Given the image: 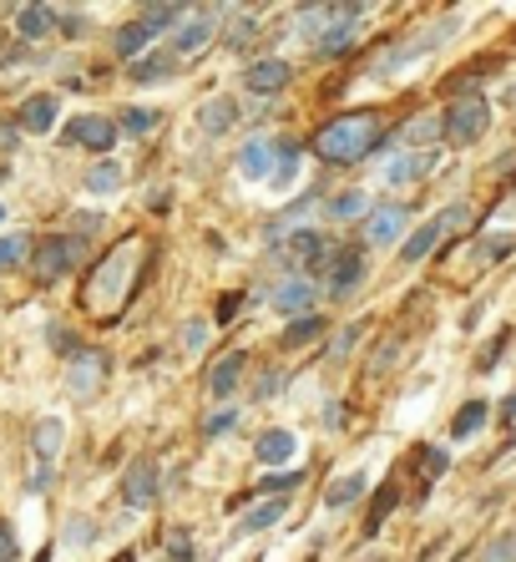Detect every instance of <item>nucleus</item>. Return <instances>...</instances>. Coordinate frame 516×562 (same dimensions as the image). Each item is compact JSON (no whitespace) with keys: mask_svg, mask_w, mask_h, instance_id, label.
I'll use <instances>...</instances> for the list:
<instances>
[{"mask_svg":"<svg viewBox=\"0 0 516 562\" xmlns=\"http://www.w3.org/2000/svg\"><path fill=\"white\" fill-rule=\"evenodd\" d=\"M310 147L324 162L349 168V162H360V157H370L374 147H380V117H374V112H345V117L324 122Z\"/></svg>","mask_w":516,"mask_h":562,"instance_id":"1","label":"nucleus"},{"mask_svg":"<svg viewBox=\"0 0 516 562\" xmlns=\"http://www.w3.org/2000/svg\"><path fill=\"white\" fill-rule=\"evenodd\" d=\"M486 127H491V102L486 97H456V102L446 106V117H440V132H446L456 147L481 143Z\"/></svg>","mask_w":516,"mask_h":562,"instance_id":"2","label":"nucleus"},{"mask_svg":"<svg viewBox=\"0 0 516 562\" xmlns=\"http://www.w3.org/2000/svg\"><path fill=\"white\" fill-rule=\"evenodd\" d=\"M461 223H471V209H465V203H451V209H446V213H436V218H426V223H420V228H415L411 238H405V244H401V259H405V263H420V259H426V254L440 244V238L451 234V228H461Z\"/></svg>","mask_w":516,"mask_h":562,"instance_id":"3","label":"nucleus"},{"mask_svg":"<svg viewBox=\"0 0 516 562\" xmlns=\"http://www.w3.org/2000/svg\"><path fill=\"white\" fill-rule=\"evenodd\" d=\"M213 36H218V15L188 11L178 26H172V56H182V61H188V56H203L207 46H213Z\"/></svg>","mask_w":516,"mask_h":562,"instance_id":"4","label":"nucleus"},{"mask_svg":"<svg viewBox=\"0 0 516 562\" xmlns=\"http://www.w3.org/2000/svg\"><path fill=\"white\" fill-rule=\"evenodd\" d=\"M31 263H36V274L52 284V279H61V274H71L81 263V244L77 238H61V234H52V238H41L36 249H31Z\"/></svg>","mask_w":516,"mask_h":562,"instance_id":"5","label":"nucleus"},{"mask_svg":"<svg viewBox=\"0 0 516 562\" xmlns=\"http://www.w3.org/2000/svg\"><path fill=\"white\" fill-rule=\"evenodd\" d=\"M405 223H411L405 203H380V209L364 213V244H374V249H390V244H401Z\"/></svg>","mask_w":516,"mask_h":562,"instance_id":"6","label":"nucleus"},{"mask_svg":"<svg viewBox=\"0 0 516 562\" xmlns=\"http://www.w3.org/2000/svg\"><path fill=\"white\" fill-rule=\"evenodd\" d=\"M289 77H294V66L284 61V56H258L254 66H244V87L254 97H273V92H284Z\"/></svg>","mask_w":516,"mask_h":562,"instance_id":"7","label":"nucleus"},{"mask_svg":"<svg viewBox=\"0 0 516 562\" xmlns=\"http://www.w3.org/2000/svg\"><path fill=\"white\" fill-rule=\"evenodd\" d=\"M66 143L106 157V147H116V127L106 117H71V122H66Z\"/></svg>","mask_w":516,"mask_h":562,"instance_id":"8","label":"nucleus"},{"mask_svg":"<svg viewBox=\"0 0 516 562\" xmlns=\"http://www.w3.org/2000/svg\"><path fill=\"white\" fill-rule=\"evenodd\" d=\"M153 497H157V467L153 461H132L127 482H122V502L132 512H143V507H153Z\"/></svg>","mask_w":516,"mask_h":562,"instance_id":"9","label":"nucleus"},{"mask_svg":"<svg viewBox=\"0 0 516 562\" xmlns=\"http://www.w3.org/2000/svg\"><path fill=\"white\" fill-rule=\"evenodd\" d=\"M97 385H102V355H97V350H77L71 375H66V391L81 395V401H91V395H97Z\"/></svg>","mask_w":516,"mask_h":562,"instance_id":"10","label":"nucleus"},{"mask_svg":"<svg viewBox=\"0 0 516 562\" xmlns=\"http://www.w3.org/2000/svg\"><path fill=\"white\" fill-rule=\"evenodd\" d=\"M360 284H364V254L360 249H345L335 259V269H329V294H335V300H345V294H355Z\"/></svg>","mask_w":516,"mask_h":562,"instance_id":"11","label":"nucleus"},{"mask_svg":"<svg viewBox=\"0 0 516 562\" xmlns=\"http://www.w3.org/2000/svg\"><path fill=\"white\" fill-rule=\"evenodd\" d=\"M238 380H244V350L223 355L218 366H213V375H207V395H213V401H233Z\"/></svg>","mask_w":516,"mask_h":562,"instance_id":"12","label":"nucleus"},{"mask_svg":"<svg viewBox=\"0 0 516 562\" xmlns=\"http://www.w3.org/2000/svg\"><path fill=\"white\" fill-rule=\"evenodd\" d=\"M310 304H314V284H310V279H284V284L273 289V310L289 314V319L310 314Z\"/></svg>","mask_w":516,"mask_h":562,"instance_id":"13","label":"nucleus"},{"mask_svg":"<svg viewBox=\"0 0 516 562\" xmlns=\"http://www.w3.org/2000/svg\"><path fill=\"white\" fill-rule=\"evenodd\" d=\"M238 172H244V178H269L273 172V143L269 137H248L244 147H238Z\"/></svg>","mask_w":516,"mask_h":562,"instance_id":"14","label":"nucleus"},{"mask_svg":"<svg viewBox=\"0 0 516 562\" xmlns=\"http://www.w3.org/2000/svg\"><path fill=\"white\" fill-rule=\"evenodd\" d=\"M15 31L26 41H46L56 31V5H21L15 11Z\"/></svg>","mask_w":516,"mask_h":562,"instance_id":"15","label":"nucleus"},{"mask_svg":"<svg viewBox=\"0 0 516 562\" xmlns=\"http://www.w3.org/2000/svg\"><path fill=\"white\" fill-rule=\"evenodd\" d=\"M21 127L26 132H52L56 127V97L52 92H41V97H26V102H21Z\"/></svg>","mask_w":516,"mask_h":562,"instance_id":"16","label":"nucleus"},{"mask_svg":"<svg viewBox=\"0 0 516 562\" xmlns=\"http://www.w3.org/2000/svg\"><path fill=\"white\" fill-rule=\"evenodd\" d=\"M294 172H299V143L294 137H279V143H273V188H279V193H289V183H294Z\"/></svg>","mask_w":516,"mask_h":562,"instance_id":"17","label":"nucleus"},{"mask_svg":"<svg viewBox=\"0 0 516 562\" xmlns=\"http://www.w3.org/2000/svg\"><path fill=\"white\" fill-rule=\"evenodd\" d=\"M233 122H238V102H228V97H218V102L198 106V127H203L207 137H218V132H228Z\"/></svg>","mask_w":516,"mask_h":562,"instance_id":"18","label":"nucleus"},{"mask_svg":"<svg viewBox=\"0 0 516 562\" xmlns=\"http://www.w3.org/2000/svg\"><path fill=\"white\" fill-rule=\"evenodd\" d=\"M426 168H430V157L401 153V157H390V162H385V183H390V188H405V183H415V178H420Z\"/></svg>","mask_w":516,"mask_h":562,"instance_id":"19","label":"nucleus"},{"mask_svg":"<svg viewBox=\"0 0 516 562\" xmlns=\"http://www.w3.org/2000/svg\"><path fill=\"white\" fill-rule=\"evenodd\" d=\"M116 188H122V162H116V157H97L87 172V193L106 198V193H116Z\"/></svg>","mask_w":516,"mask_h":562,"instance_id":"20","label":"nucleus"},{"mask_svg":"<svg viewBox=\"0 0 516 562\" xmlns=\"http://www.w3.org/2000/svg\"><path fill=\"white\" fill-rule=\"evenodd\" d=\"M324 335V314H299L294 325L284 329V335H279V350H299V345H310V340H319Z\"/></svg>","mask_w":516,"mask_h":562,"instance_id":"21","label":"nucleus"},{"mask_svg":"<svg viewBox=\"0 0 516 562\" xmlns=\"http://www.w3.org/2000/svg\"><path fill=\"white\" fill-rule=\"evenodd\" d=\"M294 431H284V426H273V431H263V436H258V446H254V451H258V461H269V467H273V461H289V457H294Z\"/></svg>","mask_w":516,"mask_h":562,"instance_id":"22","label":"nucleus"},{"mask_svg":"<svg viewBox=\"0 0 516 562\" xmlns=\"http://www.w3.org/2000/svg\"><path fill=\"white\" fill-rule=\"evenodd\" d=\"M284 512H289V502L284 497H279V502H258V507L254 512H248V517H244V522H238V537H248V532H263V527H273V522H279V517H284Z\"/></svg>","mask_w":516,"mask_h":562,"instance_id":"23","label":"nucleus"},{"mask_svg":"<svg viewBox=\"0 0 516 562\" xmlns=\"http://www.w3.org/2000/svg\"><path fill=\"white\" fill-rule=\"evenodd\" d=\"M364 497V476L360 471H349V476H339V482H329V492H324V507H349V502Z\"/></svg>","mask_w":516,"mask_h":562,"instance_id":"24","label":"nucleus"},{"mask_svg":"<svg viewBox=\"0 0 516 562\" xmlns=\"http://www.w3.org/2000/svg\"><path fill=\"white\" fill-rule=\"evenodd\" d=\"M486 416H491L486 401H465V406L456 411V420H451V436H456V441H465V436H476L481 426H486Z\"/></svg>","mask_w":516,"mask_h":562,"instance_id":"25","label":"nucleus"},{"mask_svg":"<svg viewBox=\"0 0 516 562\" xmlns=\"http://www.w3.org/2000/svg\"><path fill=\"white\" fill-rule=\"evenodd\" d=\"M172 77V56H162V52H147V56H137L132 61V81H168Z\"/></svg>","mask_w":516,"mask_h":562,"instance_id":"26","label":"nucleus"},{"mask_svg":"<svg viewBox=\"0 0 516 562\" xmlns=\"http://www.w3.org/2000/svg\"><path fill=\"white\" fill-rule=\"evenodd\" d=\"M147 41H153V31H147L143 21H127V26L116 31V56H132V61H137V56H147Z\"/></svg>","mask_w":516,"mask_h":562,"instance_id":"27","label":"nucleus"},{"mask_svg":"<svg viewBox=\"0 0 516 562\" xmlns=\"http://www.w3.org/2000/svg\"><path fill=\"white\" fill-rule=\"evenodd\" d=\"M61 441H66V426H61V420H41V426H36V436H31V446H36V451H41V461H46V467H52V457H56V451H61Z\"/></svg>","mask_w":516,"mask_h":562,"instance_id":"28","label":"nucleus"},{"mask_svg":"<svg viewBox=\"0 0 516 562\" xmlns=\"http://www.w3.org/2000/svg\"><path fill=\"white\" fill-rule=\"evenodd\" d=\"M370 213V193H360V188H349V193H339V198H329V218H364Z\"/></svg>","mask_w":516,"mask_h":562,"instance_id":"29","label":"nucleus"},{"mask_svg":"<svg viewBox=\"0 0 516 562\" xmlns=\"http://www.w3.org/2000/svg\"><path fill=\"white\" fill-rule=\"evenodd\" d=\"M26 259H31V238H21V234L0 238V269H21Z\"/></svg>","mask_w":516,"mask_h":562,"instance_id":"30","label":"nucleus"},{"mask_svg":"<svg viewBox=\"0 0 516 562\" xmlns=\"http://www.w3.org/2000/svg\"><path fill=\"white\" fill-rule=\"evenodd\" d=\"M182 15H188V11H182V5H153V11L143 15V26L153 31V41H157V31H172V26H178V21H182Z\"/></svg>","mask_w":516,"mask_h":562,"instance_id":"31","label":"nucleus"},{"mask_svg":"<svg viewBox=\"0 0 516 562\" xmlns=\"http://www.w3.org/2000/svg\"><path fill=\"white\" fill-rule=\"evenodd\" d=\"M258 36V21H254V15H238V21H233V26H228V46H233V52H238V46H248V41H254Z\"/></svg>","mask_w":516,"mask_h":562,"instance_id":"32","label":"nucleus"},{"mask_svg":"<svg viewBox=\"0 0 516 562\" xmlns=\"http://www.w3.org/2000/svg\"><path fill=\"white\" fill-rule=\"evenodd\" d=\"M122 127H127V132H153L157 127V112H147V106H132V112H122Z\"/></svg>","mask_w":516,"mask_h":562,"instance_id":"33","label":"nucleus"},{"mask_svg":"<svg viewBox=\"0 0 516 562\" xmlns=\"http://www.w3.org/2000/svg\"><path fill=\"white\" fill-rule=\"evenodd\" d=\"M233 426H238V411L233 406H223L218 416H207V426H203V436H228Z\"/></svg>","mask_w":516,"mask_h":562,"instance_id":"34","label":"nucleus"},{"mask_svg":"<svg viewBox=\"0 0 516 562\" xmlns=\"http://www.w3.org/2000/svg\"><path fill=\"white\" fill-rule=\"evenodd\" d=\"M203 345H207V325H203V319H188V325H182V350H203Z\"/></svg>","mask_w":516,"mask_h":562,"instance_id":"35","label":"nucleus"},{"mask_svg":"<svg viewBox=\"0 0 516 562\" xmlns=\"http://www.w3.org/2000/svg\"><path fill=\"white\" fill-rule=\"evenodd\" d=\"M355 340H360V325H349L335 335V345H329V360H345L349 350H355Z\"/></svg>","mask_w":516,"mask_h":562,"instance_id":"36","label":"nucleus"},{"mask_svg":"<svg viewBox=\"0 0 516 562\" xmlns=\"http://www.w3.org/2000/svg\"><path fill=\"white\" fill-rule=\"evenodd\" d=\"M56 21H61V26H56L61 36H71V41L87 36V15H81V11H66V15H56Z\"/></svg>","mask_w":516,"mask_h":562,"instance_id":"37","label":"nucleus"},{"mask_svg":"<svg viewBox=\"0 0 516 562\" xmlns=\"http://www.w3.org/2000/svg\"><path fill=\"white\" fill-rule=\"evenodd\" d=\"M21 558V542H15V527L0 522V562H15Z\"/></svg>","mask_w":516,"mask_h":562,"instance_id":"38","label":"nucleus"},{"mask_svg":"<svg viewBox=\"0 0 516 562\" xmlns=\"http://www.w3.org/2000/svg\"><path fill=\"white\" fill-rule=\"evenodd\" d=\"M299 482H304V471H284V476H263V492H279V486L289 492V486H299Z\"/></svg>","mask_w":516,"mask_h":562,"instance_id":"39","label":"nucleus"},{"mask_svg":"<svg viewBox=\"0 0 516 562\" xmlns=\"http://www.w3.org/2000/svg\"><path fill=\"white\" fill-rule=\"evenodd\" d=\"M481 562H516L512 542H491V548H486V552H481Z\"/></svg>","mask_w":516,"mask_h":562,"instance_id":"40","label":"nucleus"},{"mask_svg":"<svg viewBox=\"0 0 516 562\" xmlns=\"http://www.w3.org/2000/svg\"><path fill=\"white\" fill-rule=\"evenodd\" d=\"M172 558H178V562H193V542H188V532H172Z\"/></svg>","mask_w":516,"mask_h":562,"instance_id":"41","label":"nucleus"},{"mask_svg":"<svg viewBox=\"0 0 516 562\" xmlns=\"http://www.w3.org/2000/svg\"><path fill=\"white\" fill-rule=\"evenodd\" d=\"M26 486H31V492H46V486H52V467L41 461V467L31 471V482H26Z\"/></svg>","mask_w":516,"mask_h":562,"instance_id":"42","label":"nucleus"},{"mask_svg":"<svg viewBox=\"0 0 516 562\" xmlns=\"http://www.w3.org/2000/svg\"><path fill=\"white\" fill-rule=\"evenodd\" d=\"M233 314H238V300H233V294H228V300H223V310H218V319H223V325H228Z\"/></svg>","mask_w":516,"mask_h":562,"instance_id":"43","label":"nucleus"},{"mask_svg":"<svg viewBox=\"0 0 516 562\" xmlns=\"http://www.w3.org/2000/svg\"><path fill=\"white\" fill-rule=\"evenodd\" d=\"M0 223H5V209H0Z\"/></svg>","mask_w":516,"mask_h":562,"instance_id":"44","label":"nucleus"},{"mask_svg":"<svg viewBox=\"0 0 516 562\" xmlns=\"http://www.w3.org/2000/svg\"><path fill=\"white\" fill-rule=\"evenodd\" d=\"M116 562H132V558H116Z\"/></svg>","mask_w":516,"mask_h":562,"instance_id":"45","label":"nucleus"},{"mask_svg":"<svg viewBox=\"0 0 516 562\" xmlns=\"http://www.w3.org/2000/svg\"><path fill=\"white\" fill-rule=\"evenodd\" d=\"M512 552H516V537H512Z\"/></svg>","mask_w":516,"mask_h":562,"instance_id":"46","label":"nucleus"}]
</instances>
